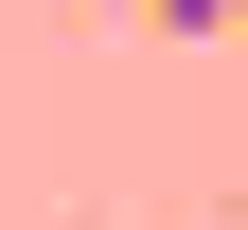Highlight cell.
<instances>
[{"label":"cell","instance_id":"1","mask_svg":"<svg viewBox=\"0 0 248 230\" xmlns=\"http://www.w3.org/2000/svg\"><path fill=\"white\" fill-rule=\"evenodd\" d=\"M142 18H177V36H195V18H248V0H142Z\"/></svg>","mask_w":248,"mask_h":230}]
</instances>
